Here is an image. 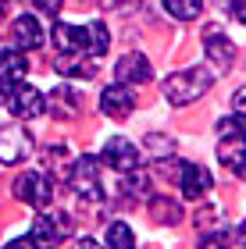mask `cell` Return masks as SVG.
<instances>
[{"mask_svg":"<svg viewBox=\"0 0 246 249\" xmlns=\"http://www.w3.org/2000/svg\"><path fill=\"white\" fill-rule=\"evenodd\" d=\"M100 110H104L107 118H114V121H125L132 110H136V93H132L125 82L107 86L104 93H100Z\"/></svg>","mask_w":246,"mask_h":249,"instance_id":"30bf717a","label":"cell"},{"mask_svg":"<svg viewBox=\"0 0 246 249\" xmlns=\"http://www.w3.org/2000/svg\"><path fill=\"white\" fill-rule=\"evenodd\" d=\"M153 71H150V61L143 57V53H125L118 64H114V82H125V86H143L150 78Z\"/></svg>","mask_w":246,"mask_h":249,"instance_id":"9a60e30c","label":"cell"},{"mask_svg":"<svg viewBox=\"0 0 246 249\" xmlns=\"http://www.w3.org/2000/svg\"><path fill=\"white\" fill-rule=\"evenodd\" d=\"M104 7L107 11H132V7H136V0H104Z\"/></svg>","mask_w":246,"mask_h":249,"instance_id":"d4e9b609","label":"cell"},{"mask_svg":"<svg viewBox=\"0 0 246 249\" xmlns=\"http://www.w3.org/2000/svg\"><path fill=\"white\" fill-rule=\"evenodd\" d=\"M54 43H57V50H82L89 57H104L111 47V32L104 21H89V25H64V21H57L54 25Z\"/></svg>","mask_w":246,"mask_h":249,"instance_id":"6da1fadb","label":"cell"},{"mask_svg":"<svg viewBox=\"0 0 246 249\" xmlns=\"http://www.w3.org/2000/svg\"><path fill=\"white\" fill-rule=\"evenodd\" d=\"M54 71L64 78H93L96 75V61L82 50H57L54 57Z\"/></svg>","mask_w":246,"mask_h":249,"instance_id":"8fae6325","label":"cell"},{"mask_svg":"<svg viewBox=\"0 0 246 249\" xmlns=\"http://www.w3.org/2000/svg\"><path fill=\"white\" fill-rule=\"evenodd\" d=\"M32 153V132L21 124L0 128V164H21Z\"/></svg>","mask_w":246,"mask_h":249,"instance_id":"52a82bcc","label":"cell"},{"mask_svg":"<svg viewBox=\"0 0 246 249\" xmlns=\"http://www.w3.org/2000/svg\"><path fill=\"white\" fill-rule=\"evenodd\" d=\"M204 50H207V57L214 61L218 71H228L232 68V57H236V47L221 36V32H207V39H204Z\"/></svg>","mask_w":246,"mask_h":249,"instance_id":"2e32d148","label":"cell"},{"mask_svg":"<svg viewBox=\"0 0 246 249\" xmlns=\"http://www.w3.org/2000/svg\"><path fill=\"white\" fill-rule=\"evenodd\" d=\"M15 196L21 203H29V207H36V210H47L50 199H54V178L47 171H25L15 182Z\"/></svg>","mask_w":246,"mask_h":249,"instance_id":"5b68a950","label":"cell"},{"mask_svg":"<svg viewBox=\"0 0 246 249\" xmlns=\"http://www.w3.org/2000/svg\"><path fill=\"white\" fill-rule=\"evenodd\" d=\"M11 36H15V47L18 50H39L47 36H43V25L36 15H18L15 25H11Z\"/></svg>","mask_w":246,"mask_h":249,"instance_id":"4fadbf2b","label":"cell"},{"mask_svg":"<svg viewBox=\"0 0 246 249\" xmlns=\"http://www.w3.org/2000/svg\"><path fill=\"white\" fill-rule=\"evenodd\" d=\"M239 242L246 246V224H243V228H239Z\"/></svg>","mask_w":246,"mask_h":249,"instance_id":"4316f807","label":"cell"},{"mask_svg":"<svg viewBox=\"0 0 246 249\" xmlns=\"http://www.w3.org/2000/svg\"><path fill=\"white\" fill-rule=\"evenodd\" d=\"M232 110H236V118L246 121V86L236 89V96H232Z\"/></svg>","mask_w":246,"mask_h":249,"instance_id":"603a6c76","label":"cell"},{"mask_svg":"<svg viewBox=\"0 0 246 249\" xmlns=\"http://www.w3.org/2000/svg\"><path fill=\"white\" fill-rule=\"evenodd\" d=\"M218 160L228 171L243 175L246 171V128L239 124V118H221L218 121Z\"/></svg>","mask_w":246,"mask_h":249,"instance_id":"3957f363","label":"cell"},{"mask_svg":"<svg viewBox=\"0 0 246 249\" xmlns=\"http://www.w3.org/2000/svg\"><path fill=\"white\" fill-rule=\"evenodd\" d=\"M32 4H36L43 15H57V11H61V0H32Z\"/></svg>","mask_w":246,"mask_h":249,"instance_id":"cb8c5ba5","label":"cell"},{"mask_svg":"<svg viewBox=\"0 0 246 249\" xmlns=\"http://www.w3.org/2000/svg\"><path fill=\"white\" fill-rule=\"evenodd\" d=\"M32 246H57L72 235V217L68 213H43L32 224Z\"/></svg>","mask_w":246,"mask_h":249,"instance_id":"8992f818","label":"cell"},{"mask_svg":"<svg viewBox=\"0 0 246 249\" xmlns=\"http://www.w3.org/2000/svg\"><path fill=\"white\" fill-rule=\"evenodd\" d=\"M104 242L111 249H132V246H136V235H132V228H129L125 221H114V224H107Z\"/></svg>","mask_w":246,"mask_h":249,"instance_id":"d6986e66","label":"cell"},{"mask_svg":"<svg viewBox=\"0 0 246 249\" xmlns=\"http://www.w3.org/2000/svg\"><path fill=\"white\" fill-rule=\"evenodd\" d=\"M150 217L157 224H178L182 221V207L171 203V199H164V196H150Z\"/></svg>","mask_w":246,"mask_h":249,"instance_id":"e0dca14e","label":"cell"},{"mask_svg":"<svg viewBox=\"0 0 246 249\" xmlns=\"http://www.w3.org/2000/svg\"><path fill=\"white\" fill-rule=\"evenodd\" d=\"M221 4H225V7H228V4H232V0H221Z\"/></svg>","mask_w":246,"mask_h":249,"instance_id":"83f0119b","label":"cell"},{"mask_svg":"<svg viewBox=\"0 0 246 249\" xmlns=\"http://www.w3.org/2000/svg\"><path fill=\"white\" fill-rule=\"evenodd\" d=\"M29 61L21 57V50H0V93H11L18 82H25Z\"/></svg>","mask_w":246,"mask_h":249,"instance_id":"7c38bea8","label":"cell"},{"mask_svg":"<svg viewBox=\"0 0 246 249\" xmlns=\"http://www.w3.org/2000/svg\"><path fill=\"white\" fill-rule=\"evenodd\" d=\"M207 86H210V71H204V68H186V71H171L161 89H164L168 104L186 107V104H193V100L204 96Z\"/></svg>","mask_w":246,"mask_h":249,"instance_id":"7a4b0ae2","label":"cell"},{"mask_svg":"<svg viewBox=\"0 0 246 249\" xmlns=\"http://www.w3.org/2000/svg\"><path fill=\"white\" fill-rule=\"evenodd\" d=\"M104 164L111 167V171H118V175H129V171H136V167H139V150L129 139L114 135V139L104 142Z\"/></svg>","mask_w":246,"mask_h":249,"instance_id":"9c48e42d","label":"cell"},{"mask_svg":"<svg viewBox=\"0 0 246 249\" xmlns=\"http://www.w3.org/2000/svg\"><path fill=\"white\" fill-rule=\"evenodd\" d=\"M178 185H182V196L186 199H204L210 189H214V178H210L207 167L200 164H186L182 175H178Z\"/></svg>","mask_w":246,"mask_h":249,"instance_id":"5bb4252c","label":"cell"},{"mask_svg":"<svg viewBox=\"0 0 246 249\" xmlns=\"http://www.w3.org/2000/svg\"><path fill=\"white\" fill-rule=\"evenodd\" d=\"M243 178H246V171H243Z\"/></svg>","mask_w":246,"mask_h":249,"instance_id":"f1b7e54d","label":"cell"},{"mask_svg":"<svg viewBox=\"0 0 246 249\" xmlns=\"http://www.w3.org/2000/svg\"><path fill=\"white\" fill-rule=\"evenodd\" d=\"M147 150H153V153H175V146H168L164 135H147Z\"/></svg>","mask_w":246,"mask_h":249,"instance_id":"7402d4cb","label":"cell"},{"mask_svg":"<svg viewBox=\"0 0 246 249\" xmlns=\"http://www.w3.org/2000/svg\"><path fill=\"white\" fill-rule=\"evenodd\" d=\"M47 164L54 167V164H57V171L64 175V178H68V171H72V153H68V146H64V142H57V146H50V150H47Z\"/></svg>","mask_w":246,"mask_h":249,"instance_id":"44dd1931","label":"cell"},{"mask_svg":"<svg viewBox=\"0 0 246 249\" xmlns=\"http://www.w3.org/2000/svg\"><path fill=\"white\" fill-rule=\"evenodd\" d=\"M68 185L75 189V196L82 203H100L104 199V182H100V164L96 157H75L72 171H68Z\"/></svg>","mask_w":246,"mask_h":249,"instance_id":"277c9868","label":"cell"},{"mask_svg":"<svg viewBox=\"0 0 246 249\" xmlns=\"http://www.w3.org/2000/svg\"><path fill=\"white\" fill-rule=\"evenodd\" d=\"M164 11L178 21H193L204 11V0H164Z\"/></svg>","mask_w":246,"mask_h":249,"instance_id":"ffe728a7","label":"cell"},{"mask_svg":"<svg viewBox=\"0 0 246 249\" xmlns=\"http://www.w3.org/2000/svg\"><path fill=\"white\" fill-rule=\"evenodd\" d=\"M43 93L36 86H29V82H18L15 89L7 93V107H11V114L21 118V121H32V118H39L43 114Z\"/></svg>","mask_w":246,"mask_h":249,"instance_id":"ba28073f","label":"cell"},{"mask_svg":"<svg viewBox=\"0 0 246 249\" xmlns=\"http://www.w3.org/2000/svg\"><path fill=\"white\" fill-rule=\"evenodd\" d=\"M50 107H54V118H75L79 114V100L68 86H57L50 93Z\"/></svg>","mask_w":246,"mask_h":249,"instance_id":"ac0fdd59","label":"cell"},{"mask_svg":"<svg viewBox=\"0 0 246 249\" xmlns=\"http://www.w3.org/2000/svg\"><path fill=\"white\" fill-rule=\"evenodd\" d=\"M0 96H4V93H0Z\"/></svg>","mask_w":246,"mask_h":249,"instance_id":"f546056e","label":"cell"},{"mask_svg":"<svg viewBox=\"0 0 246 249\" xmlns=\"http://www.w3.org/2000/svg\"><path fill=\"white\" fill-rule=\"evenodd\" d=\"M228 11H232V18H239L243 25H246V0H232Z\"/></svg>","mask_w":246,"mask_h":249,"instance_id":"484cf974","label":"cell"}]
</instances>
